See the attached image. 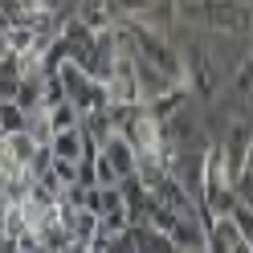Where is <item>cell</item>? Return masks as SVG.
I'll list each match as a JSON object with an SVG mask.
<instances>
[{"label": "cell", "mask_w": 253, "mask_h": 253, "mask_svg": "<svg viewBox=\"0 0 253 253\" xmlns=\"http://www.w3.org/2000/svg\"><path fill=\"white\" fill-rule=\"evenodd\" d=\"M131 61H135V82H139V98L143 102H155V98H164V94H171L176 86H184L180 78H171L168 70L151 66V61L139 57V53H131Z\"/></svg>", "instance_id": "obj_1"}, {"label": "cell", "mask_w": 253, "mask_h": 253, "mask_svg": "<svg viewBox=\"0 0 253 253\" xmlns=\"http://www.w3.org/2000/svg\"><path fill=\"white\" fill-rule=\"evenodd\" d=\"M98 155L119 171V180H123V176H135V168H139V151H135V143H131L123 131H106V135L98 139Z\"/></svg>", "instance_id": "obj_2"}, {"label": "cell", "mask_w": 253, "mask_h": 253, "mask_svg": "<svg viewBox=\"0 0 253 253\" xmlns=\"http://www.w3.org/2000/svg\"><path fill=\"white\" fill-rule=\"evenodd\" d=\"M168 237H171V249H209V241H204V225H200V212H184V216H171L168 225Z\"/></svg>", "instance_id": "obj_3"}, {"label": "cell", "mask_w": 253, "mask_h": 253, "mask_svg": "<svg viewBox=\"0 0 253 253\" xmlns=\"http://www.w3.org/2000/svg\"><path fill=\"white\" fill-rule=\"evenodd\" d=\"M204 241H209V249H220V253H233V249H245L241 241V229L233 225L229 212H216L209 225H204Z\"/></svg>", "instance_id": "obj_4"}, {"label": "cell", "mask_w": 253, "mask_h": 253, "mask_svg": "<svg viewBox=\"0 0 253 253\" xmlns=\"http://www.w3.org/2000/svg\"><path fill=\"white\" fill-rule=\"evenodd\" d=\"M229 216H233V225L241 229V241H245V249H253V204L237 196V200H233V209H229Z\"/></svg>", "instance_id": "obj_5"}, {"label": "cell", "mask_w": 253, "mask_h": 253, "mask_svg": "<svg viewBox=\"0 0 253 253\" xmlns=\"http://www.w3.org/2000/svg\"><path fill=\"white\" fill-rule=\"evenodd\" d=\"M25 119H29V115H25V110L12 102V98H8V102H0V135L21 131V126H25Z\"/></svg>", "instance_id": "obj_6"}]
</instances>
